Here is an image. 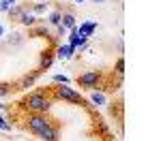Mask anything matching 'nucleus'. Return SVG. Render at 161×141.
Masks as SVG:
<instances>
[{"label": "nucleus", "mask_w": 161, "mask_h": 141, "mask_svg": "<svg viewBox=\"0 0 161 141\" xmlns=\"http://www.w3.org/2000/svg\"><path fill=\"white\" fill-rule=\"evenodd\" d=\"M0 34H2V26H0Z\"/></svg>", "instance_id": "obj_21"}, {"label": "nucleus", "mask_w": 161, "mask_h": 141, "mask_svg": "<svg viewBox=\"0 0 161 141\" xmlns=\"http://www.w3.org/2000/svg\"><path fill=\"white\" fill-rule=\"evenodd\" d=\"M32 37H50V30L45 26H39V28L32 30Z\"/></svg>", "instance_id": "obj_12"}, {"label": "nucleus", "mask_w": 161, "mask_h": 141, "mask_svg": "<svg viewBox=\"0 0 161 141\" xmlns=\"http://www.w3.org/2000/svg\"><path fill=\"white\" fill-rule=\"evenodd\" d=\"M22 43H24V34H19V32H11L7 37V45H22Z\"/></svg>", "instance_id": "obj_9"}, {"label": "nucleus", "mask_w": 161, "mask_h": 141, "mask_svg": "<svg viewBox=\"0 0 161 141\" xmlns=\"http://www.w3.org/2000/svg\"><path fill=\"white\" fill-rule=\"evenodd\" d=\"M39 135H41L45 141H58V130L52 126V124H50V126H45L41 133H39Z\"/></svg>", "instance_id": "obj_5"}, {"label": "nucleus", "mask_w": 161, "mask_h": 141, "mask_svg": "<svg viewBox=\"0 0 161 141\" xmlns=\"http://www.w3.org/2000/svg\"><path fill=\"white\" fill-rule=\"evenodd\" d=\"M99 81H101V75L97 73V71H88V73H84V75L77 77V83L84 86V88H97Z\"/></svg>", "instance_id": "obj_4"}, {"label": "nucleus", "mask_w": 161, "mask_h": 141, "mask_svg": "<svg viewBox=\"0 0 161 141\" xmlns=\"http://www.w3.org/2000/svg\"><path fill=\"white\" fill-rule=\"evenodd\" d=\"M19 22H22L24 26H35V24H37V17H35V13H28L24 9V13L19 15Z\"/></svg>", "instance_id": "obj_8"}, {"label": "nucleus", "mask_w": 161, "mask_h": 141, "mask_svg": "<svg viewBox=\"0 0 161 141\" xmlns=\"http://www.w3.org/2000/svg\"><path fill=\"white\" fill-rule=\"evenodd\" d=\"M26 109H30V111H35V113H45V111H50L52 103L45 98V96H41V94H30L28 98L22 101Z\"/></svg>", "instance_id": "obj_1"}, {"label": "nucleus", "mask_w": 161, "mask_h": 141, "mask_svg": "<svg viewBox=\"0 0 161 141\" xmlns=\"http://www.w3.org/2000/svg\"><path fill=\"white\" fill-rule=\"evenodd\" d=\"M7 13H9V17H11L13 22H19V15L24 13V9H22V7H11Z\"/></svg>", "instance_id": "obj_11"}, {"label": "nucleus", "mask_w": 161, "mask_h": 141, "mask_svg": "<svg viewBox=\"0 0 161 141\" xmlns=\"http://www.w3.org/2000/svg\"><path fill=\"white\" fill-rule=\"evenodd\" d=\"M54 81H60L62 86H67V83H69V79H67V77H62V75H56V77H54Z\"/></svg>", "instance_id": "obj_19"}, {"label": "nucleus", "mask_w": 161, "mask_h": 141, "mask_svg": "<svg viewBox=\"0 0 161 141\" xmlns=\"http://www.w3.org/2000/svg\"><path fill=\"white\" fill-rule=\"evenodd\" d=\"M26 122H28V126H30V130H32V133H41V130H43V128L45 126H50L52 122L50 120H47V118H45V115H41V113H32V115H28V118H26Z\"/></svg>", "instance_id": "obj_2"}, {"label": "nucleus", "mask_w": 161, "mask_h": 141, "mask_svg": "<svg viewBox=\"0 0 161 141\" xmlns=\"http://www.w3.org/2000/svg\"><path fill=\"white\" fill-rule=\"evenodd\" d=\"M56 96L62 98V101H69V103H80L82 105V96L75 92L73 88H69V86H60V88H56Z\"/></svg>", "instance_id": "obj_3"}, {"label": "nucleus", "mask_w": 161, "mask_h": 141, "mask_svg": "<svg viewBox=\"0 0 161 141\" xmlns=\"http://www.w3.org/2000/svg\"><path fill=\"white\" fill-rule=\"evenodd\" d=\"M123 111V107H120V103H116V105H110V113L112 115H118Z\"/></svg>", "instance_id": "obj_18"}, {"label": "nucleus", "mask_w": 161, "mask_h": 141, "mask_svg": "<svg viewBox=\"0 0 161 141\" xmlns=\"http://www.w3.org/2000/svg\"><path fill=\"white\" fill-rule=\"evenodd\" d=\"M92 2H97V4H101V2H105V0H92Z\"/></svg>", "instance_id": "obj_20"}, {"label": "nucleus", "mask_w": 161, "mask_h": 141, "mask_svg": "<svg viewBox=\"0 0 161 141\" xmlns=\"http://www.w3.org/2000/svg\"><path fill=\"white\" fill-rule=\"evenodd\" d=\"M39 73H41V71H35V73H30V75H26L24 79H22V81L17 83V88H19V90H26V88H30V86L35 83V79L39 77Z\"/></svg>", "instance_id": "obj_6"}, {"label": "nucleus", "mask_w": 161, "mask_h": 141, "mask_svg": "<svg viewBox=\"0 0 161 141\" xmlns=\"http://www.w3.org/2000/svg\"><path fill=\"white\" fill-rule=\"evenodd\" d=\"M50 22H52L54 26L60 24V11H54V13H52V15H50Z\"/></svg>", "instance_id": "obj_16"}, {"label": "nucleus", "mask_w": 161, "mask_h": 141, "mask_svg": "<svg viewBox=\"0 0 161 141\" xmlns=\"http://www.w3.org/2000/svg\"><path fill=\"white\" fill-rule=\"evenodd\" d=\"M116 73H118V75L125 73V58H118V60H116Z\"/></svg>", "instance_id": "obj_15"}, {"label": "nucleus", "mask_w": 161, "mask_h": 141, "mask_svg": "<svg viewBox=\"0 0 161 141\" xmlns=\"http://www.w3.org/2000/svg\"><path fill=\"white\" fill-rule=\"evenodd\" d=\"M9 92H11V86H9V83H0V98L7 96Z\"/></svg>", "instance_id": "obj_17"}, {"label": "nucleus", "mask_w": 161, "mask_h": 141, "mask_svg": "<svg viewBox=\"0 0 161 141\" xmlns=\"http://www.w3.org/2000/svg\"><path fill=\"white\" fill-rule=\"evenodd\" d=\"M45 9H47V2H37V4L32 7V13H35V15H39V13L45 11Z\"/></svg>", "instance_id": "obj_13"}, {"label": "nucleus", "mask_w": 161, "mask_h": 141, "mask_svg": "<svg viewBox=\"0 0 161 141\" xmlns=\"http://www.w3.org/2000/svg\"><path fill=\"white\" fill-rule=\"evenodd\" d=\"M52 60H54V58H52V53H43V56H41V64H39V71L50 68V66H52Z\"/></svg>", "instance_id": "obj_10"}, {"label": "nucleus", "mask_w": 161, "mask_h": 141, "mask_svg": "<svg viewBox=\"0 0 161 141\" xmlns=\"http://www.w3.org/2000/svg\"><path fill=\"white\" fill-rule=\"evenodd\" d=\"M60 26L64 28V30H69V28H75V15L73 13H64V15H60Z\"/></svg>", "instance_id": "obj_7"}, {"label": "nucleus", "mask_w": 161, "mask_h": 141, "mask_svg": "<svg viewBox=\"0 0 161 141\" xmlns=\"http://www.w3.org/2000/svg\"><path fill=\"white\" fill-rule=\"evenodd\" d=\"M92 103H95V105H105V96H103L101 92H95V94H92Z\"/></svg>", "instance_id": "obj_14"}, {"label": "nucleus", "mask_w": 161, "mask_h": 141, "mask_svg": "<svg viewBox=\"0 0 161 141\" xmlns=\"http://www.w3.org/2000/svg\"><path fill=\"white\" fill-rule=\"evenodd\" d=\"M75 2H77V4H80V2H82V0H75Z\"/></svg>", "instance_id": "obj_22"}]
</instances>
